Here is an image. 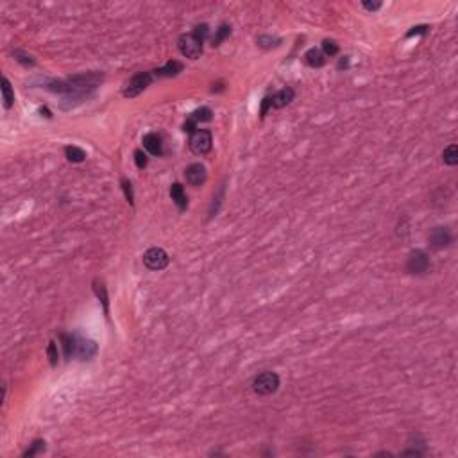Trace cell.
Masks as SVG:
<instances>
[{
  "instance_id": "obj_1",
  "label": "cell",
  "mask_w": 458,
  "mask_h": 458,
  "mask_svg": "<svg viewBox=\"0 0 458 458\" xmlns=\"http://www.w3.org/2000/svg\"><path fill=\"white\" fill-rule=\"evenodd\" d=\"M208 32H210L208 24H201V25H197L192 32L183 34L178 41L179 52H181L184 58L197 60L199 56L202 54V45H204V40L208 38Z\"/></svg>"
},
{
  "instance_id": "obj_2",
  "label": "cell",
  "mask_w": 458,
  "mask_h": 458,
  "mask_svg": "<svg viewBox=\"0 0 458 458\" xmlns=\"http://www.w3.org/2000/svg\"><path fill=\"white\" fill-rule=\"evenodd\" d=\"M277 389H279V376L276 372H271V370L258 374L252 381V390L258 396H271Z\"/></svg>"
},
{
  "instance_id": "obj_3",
  "label": "cell",
  "mask_w": 458,
  "mask_h": 458,
  "mask_svg": "<svg viewBox=\"0 0 458 458\" xmlns=\"http://www.w3.org/2000/svg\"><path fill=\"white\" fill-rule=\"evenodd\" d=\"M213 138H212V131L208 129H197L195 133L190 136V151L197 156H204L212 151Z\"/></svg>"
},
{
  "instance_id": "obj_4",
  "label": "cell",
  "mask_w": 458,
  "mask_h": 458,
  "mask_svg": "<svg viewBox=\"0 0 458 458\" xmlns=\"http://www.w3.org/2000/svg\"><path fill=\"white\" fill-rule=\"evenodd\" d=\"M153 79H154L153 72H140V74H136L133 79L127 83L125 90H123V97H127V99L138 97L143 90L147 88V86H151Z\"/></svg>"
},
{
  "instance_id": "obj_5",
  "label": "cell",
  "mask_w": 458,
  "mask_h": 458,
  "mask_svg": "<svg viewBox=\"0 0 458 458\" xmlns=\"http://www.w3.org/2000/svg\"><path fill=\"white\" fill-rule=\"evenodd\" d=\"M168 261H170V258L161 247H151L143 254V263H145L149 271H163L168 265Z\"/></svg>"
},
{
  "instance_id": "obj_6",
  "label": "cell",
  "mask_w": 458,
  "mask_h": 458,
  "mask_svg": "<svg viewBox=\"0 0 458 458\" xmlns=\"http://www.w3.org/2000/svg\"><path fill=\"white\" fill-rule=\"evenodd\" d=\"M429 267H431V263H429L428 254L424 251L417 249V251L410 252L408 261H406V271H408L410 274H417V276L426 274V272L429 271Z\"/></svg>"
},
{
  "instance_id": "obj_7",
  "label": "cell",
  "mask_w": 458,
  "mask_h": 458,
  "mask_svg": "<svg viewBox=\"0 0 458 458\" xmlns=\"http://www.w3.org/2000/svg\"><path fill=\"white\" fill-rule=\"evenodd\" d=\"M95 353H97V344H95L93 340L81 338V336L75 335L74 356H77L79 360H90L93 358Z\"/></svg>"
},
{
  "instance_id": "obj_8",
  "label": "cell",
  "mask_w": 458,
  "mask_h": 458,
  "mask_svg": "<svg viewBox=\"0 0 458 458\" xmlns=\"http://www.w3.org/2000/svg\"><path fill=\"white\" fill-rule=\"evenodd\" d=\"M184 178H186V181L190 183L192 186H201V184L206 183V178H208L206 167H204L202 163H192V165L184 170Z\"/></svg>"
},
{
  "instance_id": "obj_9",
  "label": "cell",
  "mask_w": 458,
  "mask_h": 458,
  "mask_svg": "<svg viewBox=\"0 0 458 458\" xmlns=\"http://www.w3.org/2000/svg\"><path fill=\"white\" fill-rule=\"evenodd\" d=\"M451 240H453V237H451V231H449L448 227H433L431 229V233H429V244H431V247H435V249H444V247H448L449 244H451Z\"/></svg>"
},
{
  "instance_id": "obj_10",
  "label": "cell",
  "mask_w": 458,
  "mask_h": 458,
  "mask_svg": "<svg viewBox=\"0 0 458 458\" xmlns=\"http://www.w3.org/2000/svg\"><path fill=\"white\" fill-rule=\"evenodd\" d=\"M294 99H296V92H294V88H292V86H285V88H281L279 92H276V93L271 97L272 108H276V109L285 108V106H288Z\"/></svg>"
},
{
  "instance_id": "obj_11",
  "label": "cell",
  "mask_w": 458,
  "mask_h": 458,
  "mask_svg": "<svg viewBox=\"0 0 458 458\" xmlns=\"http://www.w3.org/2000/svg\"><path fill=\"white\" fill-rule=\"evenodd\" d=\"M142 143H143V149L149 151L153 156H161L163 154V142L158 133H147L142 138Z\"/></svg>"
},
{
  "instance_id": "obj_12",
  "label": "cell",
  "mask_w": 458,
  "mask_h": 458,
  "mask_svg": "<svg viewBox=\"0 0 458 458\" xmlns=\"http://www.w3.org/2000/svg\"><path fill=\"white\" fill-rule=\"evenodd\" d=\"M183 63L181 61H168L165 66H161V68H156L153 70V75L154 77H176V75H179L183 72Z\"/></svg>"
},
{
  "instance_id": "obj_13",
  "label": "cell",
  "mask_w": 458,
  "mask_h": 458,
  "mask_svg": "<svg viewBox=\"0 0 458 458\" xmlns=\"http://www.w3.org/2000/svg\"><path fill=\"white\" fill-rule=\"evenodd\" d=\"M170 197H172L174 204L178 206V210L181 213L188 208V197H186V193H184V188H183V184H179V183H174L172 186H170Z\"/></svg>"
},
{
  "instance_id": "obj_14",
  "label": "cell",
  "mask_w": 458,
  "mask_h": 458,
  "mask_svg": "<svg viewBox=\"0 0 458 458\" xmlns=\"http://www.w3.org/2000/svg\"><path fill=\"white\" fill-rule=\"evenodd\" d=\"M305 63L308 64V66H311V68H320V66H324V63H326V56L322 54V50L310 49L305 54Z\"/></svg>"
},
{
  "instance_id": "obj_15",
  "label": "cell",
  "mask_w": 458,
  "mask_h": 458,
  "mask_svg": "<svg viewBox=\"0 0 458 458\" xmlns=\"http://www.w3.org/2000/svg\"><path fill=\"white\" fill-rule=\"evenodd\" d=\"M93 290L95 294H97V297H99V301L102 303L104 306V313H106V317H109V297H108V288H106V285H104L102 281L95 279L93 281Z\"/></svg>"
},
{
  "instance_id": "obj_16",
  "label": "cell",
  "mask_w": 458,
  "mask_h": 458,
  "mask_svg": "<svg viewBox=\"0 0 458 458\" xmlns=\"http://www.w3.org/2000/svg\"><path fill=\"white\" fill-rule=\"evenodd\" d=\"M0 90H2L4 108L11 109L13 108V104H15V92H13V88H11V83L7 81V77H2V86H0Z\"/></svg>"
},
{
  "instance_id": "obj_17",
  "label": "cell",
  "mask_w": 458,
  "mask_h": 458,
  "mask_svg": "<svg viewBox=\"0 0 458 458\" xmlns=\"http://www.w3.org/2000/svg\"><path fill=\"white\" fill-rule=\"evenodd\" d=\"M64 156L70 163H81L86 159V153H84L81 147H75V145H68L64 147Z\"/></svg>"
},
{
  "instance_id": "obj_18",
  "label": "cell",
  "mask_w": 458,
  "mask_h": 458,
  "mask_svg": "<svg viewBox=\"0 0 458 458\" xmlns=\"http://www.w3.org/2000/svg\"><path fill=\"white\" fill-rule=\"evenodd\" d=\"M188 119H192L193 122L199 125L201 122H210V120L213 119V111L210 108H206V106H202V108L195 109L193 113L188 115Z\"/></svg>"
},
{
  "instance_id": "obj_19",
  "label": "cell",
  "mask_w": 458,
  "mask_h": 458,
  "mask_svg": "<svg viewBox=\"0 0 458 458\" xmlns=\"http://www.w3.org/2000/svg\"><path fill=\"white\" fill-rule=\"evenodd\" d=\"M60 340L63 342L64 349V358L70 360L74 356V345H75V335H68V333H60Z\"/></svg>"
},
{
  "instance_id": "obj_20",
  "label": "cell",
  "mask_w": 458,
  "mask_h": 458,
  "mask_svg": "<svg viewBox=\"0 0 458 458\" xmlns=\"http://www.w3.org/2000/svg\"><path fill=\"white\" fill-rule=\"evenodd\" d=\"M442 161L446 163V165H449V167H455V165L458 163V147L455 145V143H451L449 147L444 149Z\"/></svg>"
},
{
  "instance_id": "obj_21",
  "label": "cell",
  "mask_w": 458,
  "mask_h": 458,
  "mask_svg": "<svg viewBox=\"0 0 458 458\" xmlns=\"http://www.w3.org/2000/svg\"><path fill=\"white\" fill-rule=\"evenodd\" d=\"M231 36V27L227 24H222L217 31H215V36L212 38V47H218L222 41Z\"/></svg>"
},
{
  "instance_id": "obj_22",
  "label": "cell",
  "mask_w": 458,
  "mask_h": 458,
  "mask_svg": "<svg viewBox=\"0 0 458 458\" xmlns=\"http://www.w3.org/2000/svg\"><path fill=\"white\" fill-rule=\"evenodd\" d=\"M45 444H47V442H45V440H41V438H38V440H34V442L31 444V448L27 449V451H25V453H24V458H32V457H36V455L43 453V451H45V448H47Z\"/></svg>"
},
{
  "instance_id": "obj_23",
  "label": "cell",
  "mask_w": 458,
  "mask_h": 458,
  "mask_svg": "<svg viewBox=\"0 0 458 458\" xmlns=\"http://www.w3.org/2000/svg\"><path fill=\"white\" fill-rule=\"evenodd\" d=\"M256 43L260 45L261 49H272V47H277L281 43L279 38H274V36H260L256 40Z\"/></svg>"
},
{
  "instance_id": "obj_24",
  "label": "cell",
  "mask_w": 458,
  "mask_h": 458,
  "mask_svg": "<svg viewBox=\"0 0 458 458\" xmlns=\"http://www.w3.org/2000/svg\"><path fill=\"white\" fill-rule=\"evenodd\" d=\"M322 54H324V56L338 54V45H336L333 40H324V41H322Z\"/></svg>"
},
{
  "instance_id": "obj_25",
  "label": "cell",
  "mask_w": 458,
  "mask_h": 458,
  "mask_svg": "<svg viewBox=\"0 0 458 458\" xmlns=\"http://www.w3.org/2000/svg\"><path fill=\"white\" fill-rule=\"evenodd\" d=\"M122 190H123V193H125V199H127V202L133 206L134 204V193H133V184H131V181L129 179H125L123 178L122 179Z\"/></svg>"
},
{
  "instance_id": "obj_26",
  "label": "cell",
  "mask_w": 458,
  "mask_h": 458,
  "mask_svg": "<svg viewBox=\"0 0 458 458\" xmlns=\"http://www.w3.org/2000/svg\"><path fill=\"white\" fill-rule=\"evenodd\" d=\"M13 56H15L16 61H18V63H22L24 66H32V64L36 63V61L32 60L29 54H25V52H22V50H15V52H13Z\"/></svg>"
},
{
  "instance_id": "obj_27",
  "label": "cell",
  "mask_w": 458,
  "mask_h": 458,
  "mask_svg": "<svg viewBox=\"0 0 458 458\" xmlns=\"http://www.w3.org/2000/svg\"><path fill=\"white\" fill-rule=\"evenodd\" d=\"M134 163H136V167H138L140 170L147 167L149 158H147V154L143 153L142 149H138V151H134Z\"/></svg>"
},
{
  "instance_id": "obj_28",
  "label": "cell",
  "mask_w": 458,
  "mask_h": 458,
  "mask_svg": "<svg viewBox=\"0 0 458 458\" xmlns=\"http://www.w3.org/2000/svg\"><path fill=\"white\" fill-rule=\"evenodd\" d=\"M49 358H50V365H52V367H56L58 362H60V353H58L56 342H50L49 344Z\"/></svg>"
},
{
  "instance_id": "obj_29",
  "label": "cell",
  "mask_w": 458,
  "mask_h": 458,
  "mask_svg": "<svg viewBox=\"0 0 458 458\" xmlns=\"http://www.w3.org/2000/svg\"><path fill=\"white\" fill-rule=\"evenodd\" d=\"M428 25H417V27H414L412 31H408V34H406V38H412V36L415 34H426L428 32Z\"/></svg>"
},
{
  "instance_id": "obj_30",
  "label": "cell",
  "mask_w": 458,
  "mask_h": 458,
  "mask_svg": "<svg viewBox=\"0 0 458 458\" xmlns=\"http://www.w3.org/2000/svg\"><path fill=\"white\" fill-rule=\"evenodd\" d=\"M272 108V100H271V97H265V99L261 100V111H260V117L261 119H265V115H267V111Z\"/></svg>"
},
{
  "instance_id": "obj_31",
  "label": "cell",
  "mask_w": 458,
  "mask_h": 458,
  "mask_svg": "<svg viewBox=\"0 0 458 458\" xmlns=\"http://www.w3.org/2000/svg\"><path fill=\"white\" fill-rule=\"evenodd\" d=\"M362 5L367 11H378L381 7V2H362Z\"/></svg>"
},
{
  "instance_id": "obj_32",
  "label": "cell",
  "mask_w": 458,
  "mask_h": 458,
  "mask_svg": "<svg viewBox=\"0 0 458 458\" xmlns=\"http://www.w3.org/2000/svg\"><path fill=\"white\" fill-rule=\"evenodd\" d=\"M347 66H349V56H344V58L338 61V68L342 70V68H347Z\"/></svg>"
},
{
  "instance_id": "obj_33",
  "label": "cell",
  "mask_w": 458,
  "mask_h": 458,
  "mask_svg": "<svg viewBox=\"0 0 458 458\" xmlns=\"http://www.w3.org/2000/svg\"><path fill=\"white\" fill-rule=\"evenodd\" d=\"M403 455H415V457H421L423 451H419V449H408V451H404Z\"/></svg>"
}]
</instances>
